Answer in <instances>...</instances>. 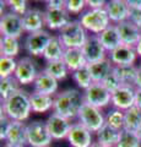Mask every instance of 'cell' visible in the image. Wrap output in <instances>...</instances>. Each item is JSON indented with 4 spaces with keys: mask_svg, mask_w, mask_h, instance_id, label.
Returning <instances> with one entry per match:
<instances>
[{
    "mask_svg": "<svg viewBox=\"0 0 141 147\" xmlns=\"http://www.w3.org/2000/svg\"><path fill=\"white\" fill-rule=\"evenodd\" d=\"M84 103V93H81L76 88H67L54 96L53 113H57L69 120H72L77 118Z\"/></svg>",
    "mask_w": 141,
    "mask_h": 147,
    "instance_id": "1",
    "label": "cell"
},
{
    "mask_svg": "<svg viewBox=\"0 0 141 147\" xmlns=\"http://www.w3.org/2000/svg\"><path fill=\"white\" fill-rule=\"evenodd\" d=\"M30 96L31 94L27 91L20 88L7 99L3 100L1 112L10 118L12 121L27 120L32 113Z\"/></svg>",
    "mask_w": 141,
    "mask_h": 147,
    "instance_id": "2",
    "label": "cell"
},
{
    "mask_svg": "<svg viewBox=\"0 0 141 147\" xmlns=\"http://www.w3.org/2000/svg\"><path fill=\"white\" fill-rule=\"evenodd\" d=\"M58 37L61 40L63 45L69 48H82L87 40V31L84 28L80 21L71 20L65 27L58 32Z\"/></svg>",
    "mask_w": 141,
    "mask_h": 147,
    "instance_id": "3",
    "label": "cell"
},
{
    "mask_svg": "<svg viewBox=\"0 0 141 147\" xmlns=\"http://www.w3.org/2000/svg\"><path fill=\"white\" fill-rule=\"evenodd\" d=\"M81 25L86 31L93 34H101L102 32L111 26V18L108 16L106 9H97V10H87L82 15H80Z\"/></svg>",
    "mask_w": 141,
    "mask_h": 147,
    "instance_id": "4",
    "label": "cell"
},
{
    "mask_svg": "<svg viewBox=\"0 0 141 147\" xmlns=\"http://www.w3.org/2000/svg\"><path fill=\"white\" fill-rule=\"evenodd\" d=\"M53 137L49 134L45 121L34 120L27 124V145L31 147H49Z\"/></svg>",
    "mask_w": 141,
    "mask_h": 147,
    "instance_id": "5",
    "label": "cell"
},
{
    "mask_svg": "<svg viewBox=\"0 0 141 147\" xmlns=\"http://www.w3.org/2000/svg\"><path fill=\"white\" fill-rule=\"evenodd\" d=\"M77 119L79 123L87 127L91 132H97L106 124V117L103 115L102 110L87 103L82 104Z\"/></svg>",
    "mask_w": 141,
    "mask_h": 147,
    "instance_id": "6",
    "label": "cell"
},
{
    "mask_svg": "<svg viewBox=\"0 0 141 147\" xmlns=\"http://www.w3.org/2000/svg\"><path fill=\"white\" fill-rule=\"evenodd\" d=\"M85 103L102 109L112 103V93L106 90L102 82H93L87 90L84 91Z\"/></svg>",
    "mask_w": 141,
    "mask_h": 147,
    "instance_id": "7",
    "label": "cell"
},
{
    "mask_svg": "<svg viewBox=\"0 0 141 147\" xmlns=\"http://www.w3.org/2000/svg\"><path fill=\"white\" fill-rule=\"evenodd\" d=\"M52 39V34L47 31H38L28 33L25 39V49L31 57H43L44 50Z\"/></svg>",
    "mask_w": 141,
    "mask_h": 147,
    "instance_id": "8",
    "label": "cell"
},
{
    "mask_svg": "<svg viewBox=\"0 0 141 147\" xmlns=\"http://www.w3.org/2000/svg\"><path fill=\"white\" fill-rule=\"evenodd\" d=\"M0 32L3 37H12L19 39L25 32L22 16L16 15L11 11L5 12L0 20Z\"/></svg>",
    "mask_w": 141,
    "mask_h": 147,
    "instance_id": "9",
    "label": "cell"
},
{
    "mask_svg": "<svg viewBox=\"0 0 141 147\" xmlns=\"http://www.w3.org/2000/svg\"><path fill=\"white\" fill-rule=\"evenodd\" d=\"M38 72L39 71L37 70V66H36L33 59L31 57H24L17 61V67L13 76L19 81L20 85L26 86L33 84Z\"/></svg>",
    "mask_w": 141,
    "mask_h": 147,
    "instance_id": "10",
    "label": "cell"
},
{
    "mask_svg": "<svg viewBox=\"0 0 141 147\" xmlns=\"http://www.w3.org/2000/svg\"><path fill=\"white\" fill-rule=\"evenodd\" d=\"M45 124H47L49 134L53 137V140L67 139V135H69L71 125H72L71 120L59 115L57 113H52L51 115L48 117Z\"/></svg>",
    "mask_w": 141,
    "mask_h": 147,
    "instance_id": "11",
    "label": "cell"
},
{
    "mask_svg": "<svg viewBox=\"0 0 141 147\" xmlns=\"http://www.w3.org/2000/svg\"><path fill=\"white\" fill-rule=\"evenodd\" d=\"M135 93L136 88L130 85H123L119 90L112 93V105L119 110H128L135 105Z\"/></svg>",
    "mask_w": 141,
    "mask_h": 147,
    "instance_id": "12",
    "label": "cell"
},
{
    "mask_svg": "<svg viewBox=\"0 0 141 147\" xmlns=\"http://www.w3.org/2000/svg\"><path fill=\"white\" fill-rule=\"evenodd\" d=\"M66 140L71 147H91L93 144L92 132L81 123H72Z\"/></svg>",
    "mask_w": 141,
    "mask_h": 147,
    "instance_id": "13",
    "label": "cell"
},
{
    "mask_svg": "<svg viewBox=\"0 0 141 147\" xmlns=\"http://www.w3.org/2000/svg\"><path fill=\"white\" fill-rule=\"evenodd\" d=\"M81 49H82L84 55L88 64L103 60V59L107 58V50L104 49L98 36L96 34H90L87 37L86 43Z\"/></svg>",
    "mask_w": 141,
    "mask_h": 147,
    "instance_id": "14",
    "label": "cell"
},
{
    "mask_svg": "<svg viewBox=\"0 0 141 147\" xmlns=\"http://www.w3.org/2000/svg\"><path fill=\"white\" fill-rule=\"evenodd\" d=\"M45 26L52 31H60L71 21L70 13L65 9H45Z\"/></svg>",
    "mask_w": 141,
    "mask_h": 147,
    "instance_id": "15",
    "label": "cell"
},
{
    "mask_svg": "<svg viewBox=\"0 0 141 147\" xmlns=\"http://www.w3.org/2000/svg\"><path fill=\"white\" fill-rule=\"evenodd\" d=\"M139 55L136 53L135 47L121 44L119 48L109 53V60L114 66H123V65H134L136 58Z\"/></svg>",
    "mask_w": 141,
    "mask_h": 147,
    "instance_id": "16",
    "label": "cell"
},
{
    "mask_svg": "<svg viewBox=\"0 0 141 147\" xmlns=\"http://www.w3.org/2000/svg\"><path fill=\"white\" fill-rule=\"evenodd\" d=\"M25 32L27 33H34V32L42 31L45 26L44 11L37 7H30L27 12L22 16Z\"/></svg>",
    "mask_w": 141,
    "mask_h": 147,
    "instance_id": "17",
    "label": "cell"
},
{
    "mask_svg": "<svg viewBox=\"0 0 141 147\" xmlns=\"http://www.w3.org/2000/svg\"><path fill=\"white\" fill-rule=\"evenodd\" d=\"M118 33H119L121 44L129 45V47H136L140 36H141V30L138 26H135L133 22H130L129 20H126L124 22L115 25Z\"/></svg>",
    "mask_w": 141,
    "mask_h": 147,
    "instance_id": "18",
    "label": "cell"
},
{
    "mask_svg": "<svg viewBox=\"0 0 141 147\" xmlns=\"http://www.w3.org/2000/svg\"><path fill=\"white\" fill-rule=\"evenodd\" d=\"M106 10L111 18V22L118 25L128 20L130 7L126 0H111V1H107Z\"/></svg>",
    "mask_w": 141,
    "mask_h": 147,
    "instance_id": "19",
    "label": "cell"
},
{
    "mask_svg": "<svg viewBox=\"0 0 141 147\" xmlns=\"http://www.w3.org/2000/svg\"><path fill=\"white\" fill-rule=\"evenodd\" d=\"M58 88H59V81H57L51 75H48L44 70H40L38 72V75L33 82L34 92L53 96V94H57Z\"/></svg>",
    "mask_w": 141,
    "mask_h": 147,
    "instance_id": "20",
    "label": "cell"
},
{
    "mask_svg": "<svg viewBox=\"0 0 141 147\" xmlns=\"http://www.w3.org/2000/svg\"><path fill=\"white\" fill-rule=\"evenodd\" d=\"M5 144L22 147L27 145V124H25V121H11Z\"/></svg>",
    "mask_w": 141,
    "mask_h": 147,
    "instance_id": "21",
    "label": "cell"
},
{
    "mask_svg": "<svg viewBox=\"0 0 141 147\" xmlns=\"http://www.w3.org/2000/svg\"><path fill=\"white\" fill-rule=\"evenodd\" d=\"M31 99V107H32V113L36 114H44L52 110L54 107V97L49 94L34 92L30 96Z\"/></svg>",
    "mask_w": 141,
    "mask_h": 147,
    "instance_id": "22",
    "label": "cell"
},
{
    "mask_svg": "<svg viewBox=\"0 0 141 147\" xmlns=\"http://www.w3.org/2000/svg\"><path fill=\"white\" fill-rule=\"evenodd\" d=\"M63 61L66 64L69 71H71V72L79 70V69L84 67L88 64L81 48L65 49V54H64V58H63Z\"/></svg>",
    "mask_w": 141,
    "mask_h": 147,
    "instance_id": "23",
    "label": "cell"
},
{
    "mask_svg": "<svg viewBox=\"0 0 141 147\" xmlns=\"http://www.w3.org/2000/svg\"><path fill=\"white\" fill-rule=\"evenodd\" d=\"M98 38L108 53L113 52L121 45V40L115 25H111L108 28H106L101 34H98Z\"/></svg>",
    "mask_w": 141,
    "mask_h": 147,
    "instance_id": "24",
    "label": "cell"
},
{
    "mask_svg": "<svg viewBox=\"0 0 141 147\" xmlns=\"http://www.w3.org/2000/svg\"><path fill=\"white\" fill-rule=\"evenodd\" d=\"M113 67H114V65L109 60V58L88 64V69L93 82H102L113 71Z\"/></svg>",
    "mask_w": 141,
    "mask_h": 147,
    "instance_id": "25",
    "label": "cell"
},
{
    "mask_svg": "<svg viewBox=\"0 0 141 147\" xmlns=\"http://www.w3.org/2000/svg\"><path fill=\"white\" fill-rule=\"evenodd\" d=\"M65 47L63 45L61 40L59 39L58 34L57 36H52L51 42L48 43L47 48L44 50L43 58L44 60L49 63V61H58V60H63L65 54Z\"/></svg>",
    "mask_w": 141,
    "mask_h": 147,
    "instance_id": "26",
    "label": "cell"
},
{
    "mask_svg": "<svg viewBox=\"0 0 141 147\" xmlns=\"http://www.w3.org/2000/svg\"><path fill=\"white\" fill-rule=\"evenodd\" d=\"M119 134L120 130H117V129L109 126L108 124H104L96 132L97 142L109 147H115L118 144V140H119Z\"/></svg>",
    "mask_w": 141,
    "mask_h": 147,
    "instance_id": "27",
    "label": "cell"
},
{
    "mask_svg": "<svg viewBox=\"0 0 141 147\" xmlns=\"http://www.w3.org/2000/svg\"><path fill=\"white\" fill-rule=\"evenodd\" d=\"M139 67L135 65H123V66H114L113 71L115 72V75L119 77L123 85H130L134 86V82L138 75Z\"/></svg>",
    "mask_w": 141,
    "mask_h": 147,
    "instance_id": "28",
    "label": "cell"
},
{
    "mask_svg": "<svg viewBox=\"0 0 141 147\" xmlns=\"http://www.w3.org/2000/svg\"><path fill=\"white\" fill-rule=\"evenodd\" d=\"M43 70L51 75L52 77H54L57 81H61L65 80L67 77V74H69V69H67L66 64L63 60H58V61H49L45 64V66Z\"/></svg>",
    "mask_w": 141,
    "mask_h": 147,
    "instance_id": "29",
    "label": "cell"
},
{
    "mask_svg": "<svg viewBox=\"0 0 141 147\" xmlns=\"http://www.w3.org/2000/svg\"><path fill=\"white\" fill-rule=\"evenodd\" d=\"M141 124V109L136 105L129 108L124 112V129L130 131L138 130L139 125Z\"/></svg>",
    "mask_w": 141,
    "mask_h": 147,
    "instance_id": "30",
    "label": "cell"
},
{
    "mask_svg": "<svg viewBox=\"0 0 141 147\" xmlns=\"http://www.w3.org/2000/svg\"><path fill=\"white\" fill-rule=\"evenodd\" d=\"M0 49H1V55H4V57L16 58L20 53L19 39L12 38V37H1Z\"/></svg>",
    "mask_w": 141,
    "mask_h": 147,
    "instance_id": "31",
    "label": "cell"
},
{
    "mask_svg": "<svg viewBox=\"0 0 141 147\" xmlns=\"http://www.w3.org/2000/svg\"><path fill=\"white\" fill-rule=\"evenodd\" d=\"M71 76H72L74 82L77 85V87L82 88L84 91L87 90L88 87L93 84L92 76H91V72H90V69H88V64L86 66L79 69V70L71 72Z\"/></svg>",
    "mask_w": 141,
    "mask_h": 147,
    "instance_id": "32",
    "label": "cell"
},
{
    "mask_svg": "<svg viewBox=\"0 0 141 147\" xmlns=\"http://www.w3.org/2000/svg\"><path fill=\"white\" fill-rule=\"evenodd\" d=\"M115 147H141V140L135 131L121 129Z\"/></svg>",
    "mask_w": 141,
    "mask_h": 147,
    "instance_id": "33",
    "label": "cell"
},
{
    "mask_svg": "<svg viewBox=\"0 0 141 147\" xmlns=\"http://www.w3.org/2000/svg\"><path fill=\"white\" fill-rule=\"evenodd\" d=\"M19 90H20V84L15 79V76H10L6 77V79L0 80V97H1L3 100L7 99L10 96H12Z\"/></svg>",
    "mask_w": 141,
    "mask_h": 147,
    "instance_id": "34",
    "label": "cell"
},
{
    "mask_svg": "<svg viewBox=\"0 0 141 147\" xmlns=\"http://www.w3.org/2000/svg\"><path fill=\"white\" fill-rule=\"evenodd\" d=\"M16 67H17V61L15 58H9L1 55V58H0V77L1 79L13 76Z\"/></svg>",
    "mask_w": 141,
    "mask_h": 147,
    "instance_id": "35",
    "label": "cell"
},
{
    "mask_svg": "<svg viewBox=\"0 0 141 147\" xmlns=\"http://www.w3.org/2000/svg\"><path fill=\"white\" fill-rule=\"evenodd\" d=\"M106 124L117 129V130L124 129V112L115 108L109 110L106 115Z\"/></svg>",
    "mask_w": 141,
    "mask_h": 147,
    "instance_id": "36",
    "label": "cell"
},
{
    "mask_svg": "<svg viewBox=\"0 0 141 147\" xmlns=\"http://www.w3.org/2000/svg\"><path fill=\"white\" fill-rule=\"evenodd\" d=\"M86 6V0H65V10L70 15H82Z\"/></svg>",
    "mask_w": 141,
    "mask_h": 147,
    "instance_id": "37",
    "label": "cell"
},
{
    "mask_svg": "<svg viewBox=\"0 0 141 147\" xmlns=\"http://www.w3.org/2000/svg\"><path fill=\"white\" fill-rule=\"evenodd\" d=\"M113 69H114V67H113ZM102 85L106 87V90H107L108 92H111V93H114L117 90H119L120 87L123 86L121 81L119 80V77L115 75L114 71H112V72L106 77V79L102 81Z\"/></svg>",
    "mask_w": 141,
    "mask_h": 147,
    "instance_id": "38",
    "label": "cell"
},
{
    "mask_svg": "<svg viewBox=\"0 0 141 147\" xmlns=\"http://www.w3.org/2000/svg\"><path fill=\"white\" fill-rule=\"evenodd\" d=\"M6 4L11 12L16 13V15H20V16H24L27 12V10L30 9L26 0H7Z\"/></svg>",
    "mask_w": 141,
    "mask_h": 147,
    "instance_id": "39",
    "label": "cell"
},
{
    "mask_svg": "<svg viewBox=\"0 0 141 147\" xmlns=\"http://www.w3.org/2000/svg\"><path fill=\"white\" fill-rule=\"evenodd\" d=\"M11 119L6 117L5 114L1 112V115H0V140L5 142V139H6V135H7V131L10 129V125H11Z\"/></svg>",
    "mask_w": 141,
    "mask_h": 147,
    "instance_id": "40",
    "label": "cell"
},
{
    "mask_svg": "<svg viewBox=\"0 0 141 147\" xmlns=\"http://www.w3.org/2000/svg\"><path fill=\"white\" fill-rule=\"evenodd\" d=\"M128 20L141 30V7H130Z\"/></svg>",
    "mask_w": 141,
    "mask_h": 147,
    "instance_id": "41",
    "label": "cell"
},
{
    "mask_svg": "<svg viewBox=\"0 0 141 147\" xmlns=\"http://www.w3.org/2000/svg\"><path fill=\"white\" fill-rule=\"evenodd\" d=\"M86 4L91 10H97V9H106L107 1H104V0H86Z\"/></svg>",
    "mask_w": 141,
    "mask_h": 147,
    "instance_id": "42",
    "label": "cell"
},
{
    "mask_svg": "<svg viewBox=\"0 0 141 147\" xmlns=\"http://www.w3.org/2000/svg\"><path fill=\"white\" fill-rule=\"evenodd\" d=\"M45 9H65V0H48Z\"/></svg>",
    "mask_w": 141,
    "mask_h": 147,
    "instance_id": "43",
    "label": "cell"
},
{
    "mask_svg": "<svg viewBox=\"0 0 141 147\" xmlns=\"http://www.w3.org/2000/svg\"><path fill=\"white\" fill-rule=\"evenodd\" d=\"M134 87L136 90H141V69L140 67L138 70V75H136V79L134 82Z\"/></svg>",
    "mask_w": 141,
    "mask_h": 147,
    "instance_id": "44",
    "label": "cell"
},
{
    "mask_svg": "<svg viewBox=\"0 0 141 147\" xmlns=\"http://www.w3.org/2000/svg\"><path fill=\"white\" fill-rule=\"evenodd\" d=\"M135 105L141 109V90H136V93H135Z\"/></svg>",
    "mask_w": 141,
    "mask_h": 147,
    "instance_id": "45",
    "label": "cell"
},
{
    "mask_svg": "<svg viewBox=\"0 0 141 147\" xmlns=\"http://www.w3.org/2000/svg\"><path fill=\"white\" fill-rule=\"evenodd\" d=\"M129 7H141V0H126Z\"/></svg>",
    "mask_w": 141,
    "mask_h": 147,
    "instance_id": "46",
    "label": "cell"
},
{
    "mask_svg": "<svg viewBox=\"0 0 141 147\" xmlns=\"http://www.w3.org/2000/svg\"><path fill=\"white\" fill-rule=\"evenodd\" d=\"M135 49H136V53H138V55H139V57H141V36H140V39H139L138 44H136Z\"/></svg>",
    "mask_w": 141,
    "mask_h": 147,
    "instance_id": "47",
    "label": "cell"
},
{
    "mask_svg": "<svg viewBox=\"0 0 141 147\" xmlns=\"http://www.w3.org/2000/svg\"><path fill=\"white\" fill-rule=\"evenodd\" d=\"M91 147H109V146H106V145H102V144H99V142H93L92 146Z\"/></svg>",
    "mask_w": 141,
    "mask_h": 147,
    "instance_id": "48",
    "label": "cell"
},
{
    "mask_svg": "<svg viewBox=\"0 0 141 147\" xmlns=\"http://www.w3.org/2000/svg\"><path fill=\"white\" fill-rule=\"evenodd\" d=\"M136 134H138V136L140 137V140H141V124L139 125V127H138V130H136Z\"/></svg>",
    "mask_w": 141,
    "mask_h": 147,
    "instance_id": "49",
    "label": "cell"
},
{
    "mask_svg": "<svg viewBox=\"0 0 141 147\" xmlns=\"http://www.w3.org/2000/svg\"><path fill=\"white\" fill-rule=\"evenodd\" d=\"M0 4H1V16H3V11L5 10V5H6V1H1Z\"/></svg>",
    "mask_w": 141,
    "mask_h": 147,
    "instance_id": "50",
    "label": "cell"
},
{
    "mask_svg": "<svg viewBox=\"0 0 141 147\" xmlns=\"http://www.w3.org/2000/svg\"><path fill=\"white\" fill-rule=\"evenodd\" d=\"M3 147H22V146H15V145H10V144H4Z\"/></svg>",
    "mask_w": 141,
    "mask_h": 147,
    "instance_id": "51",
    "label": "cell"
},
{
    "mask_svg": "<svg viewBox=\"0 0 141 147\" xmlns=\"http://www.w3.org/2000/svg\"><path fill=\"white\" fill-rule=\"evenodd\" d=\"M139 67H140V69H141V61H140V66H139Z\"/></svg>",
    "mask_w": 141,
    "mask_h": 147,
    "instance_id": "52",
    "label": "cell"
}]
</instances>
